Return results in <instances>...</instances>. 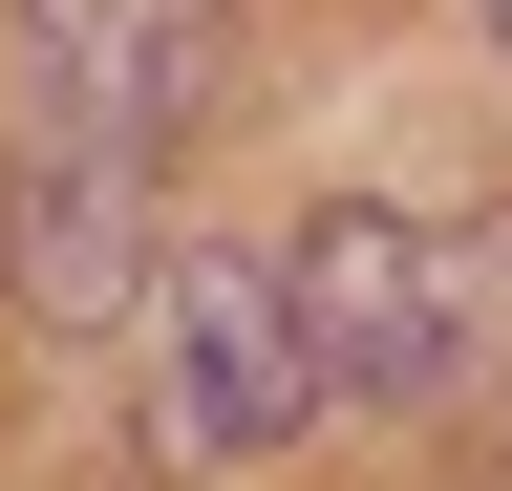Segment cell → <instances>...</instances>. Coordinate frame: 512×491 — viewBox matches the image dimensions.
I'll list each match as a JSON object with an SVG mask.
<instances>
[{
    "label": "cell",
    "instance_id": "cell-1",
    "mask_svg": "<svg viewBox=\"0 0 512 491\" xmlns=\"http://www.w3.org/2000/svg\"><path fill=\"white\" fill-rule=\"evenodd\" d=\"M299 342H320V406H384V427H427L448 385H470V257L448 235H406L384 193L342 214H299Z\"/></svg>",
    "mask_w": 512,
    "mask_h": 491
},
{
    "label": "cell",
    "instance_id": "cell-2",
    "mask_svg": "<svg viewBox=\"0 0 512 491\" xmlns=\"http://www.w3.org/2000/svg\"><path fill=\"white\" fill-rule=\"evenodd\" d=\"M150 342H171V470H256L278 427L320 406V342H299V278L278 257H171L150 278Z\"/></svg>",
    "mask_w": 512,
    "mask_h": 491
},
{
    "label": "cell",
    "instance_id": "cell-3",
    "mask_svg": "<svg viewBox=\"0 0 512 491\" xmlns=\"http://www.w3.org/2000/svg\"><path fill=\"white\" fill-rule=\"evenodd\" d=\"M22 43H43V107H64V129L150 171L192 107H214V65H235V0H22Z\"/></svg>",
    "mask_w": 512,
    "mask_h": 491
},
{
    "label": "cell",
    "instance_id": "cell-4",
    "mask_svg": "<svg viewBox=\"0 0 512 491\" xmlns=\"http://www.w3.org/2000/svg\"><path fill=\"white\" fill-rule=\"evenodd\" d=\"M0 257H22V321H150V171L86 150V129H43L22 150V193H0Z\"/></svg>",
    "mask_w": 512,
    "mask_h": 491
},
{
    "label": "cell",
    "instance_id": "cell-5",
    "mask_svg": "<svg viewBox=\"0 0 512 491\" xmlns=\"http://www.w3.org/2000/svg\"><path fill=\"white\" fill-rule=\"evenodd\" d=\"M491 22H512V0H491Z\"/></svg>",
    "mask_w": 512,
    "mask_h": 491
}]
</instances>
